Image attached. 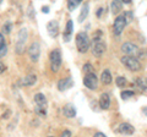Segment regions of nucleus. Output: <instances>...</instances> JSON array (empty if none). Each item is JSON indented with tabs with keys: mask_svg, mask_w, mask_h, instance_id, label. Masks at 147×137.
I'll use <instances>...</instances> for the list:
<instances>
[{
	"mask_svg": "<svg viewBox=\"0 0 147 137\" xmlns=\"http://www.w3.org/2000/svg\"><path fill=\"white\" fill-rule=\"evenodd\" d=\"M105 49H107V45H105L104 40H103V34L99 30L96 32L93 40H92V54L94 56H100L103 55Z\"/></svg>",
	"mask_w": 147,
	"mask_h": 137,
	"instance_id": "obj_1",
	"label": "nucleus"
},
{
	"mask_svg": "<svg viewBox=\"0 0 147 137\" xmlns=\"http://www.w3.org/2000/svg\"><path fill=\"white\" fill-rule=\"evenodd\" d=\"M75 42H76L77 50H79L80 53H86L87 50L90 49L91 42H90L88 36H87V33H85V32H80V33L76 34Z\"/></svg>",
	"mask_w": 147,
	"mask_h": 137,
	"instance_id": "obj_2",
	"label": "nucleus"
},
{
	"mask_svg": "<svg viewBox=\"0 0 147 137\" xmlns=\"http://www.w3.org/2000/svg\"><path fill=\"white\" fill-rule=\"evenodd\" d=\"M27 38H28V32H27V28H22L20 30L17 34V42L15 44V50L18 55L24 54L25 52V48H26V42H27Z\"/></svg>",
	"mask_w": 147,
	"mask_h": 137,
	"instance_id": "obj_3",
	"label": "nucleus"
},
{
	"mask_svg": "<svg viewBox=\"0 0 147 137\" xmlns=\"http://www.w3.org/2000/svg\"><path fill=\"white\" fill-rule=\"evenodd\" d=\"M50 68L53 72H58L61 66V53L59 49H54L50 53Z\"/></svg>",
	"mask_w": 147,
	"mask_h": 137,
	"instance_id": "obj_4",
	"label": "nucleus"
},
{
	"mask_svg": "<svg viewBox=\"0 0 147 137\" xmlns=\"http://www.w3.org/2000/svg\"><path fill=\"white\" fill-rule=\"evenodd\" d=\"M120 60L129 70H131V71H140L141 70V62L139 61V59L135 56H126L125 55V56H123Z\"/></svg>",
	"mask_w": 147,
	"mask_h": 137,
	"instance_id": "obj_5",
	"label": "nucleus"
},
{
	"mask_svg": "<svg viewBox=\"0 0 147 137\" xmlns=\"http://www.w3.org/2000/svg\"><path fill=\"white\" fill-rule=\"evenodd\" d=\"M139 50H140L139 47L132 42H126V43H124L121 45V52L124 54H126V56H135L136 58Z\"/></svg>",
	"mask_w": 147,
	"mask_h": 137,
	"instance_id": "obj_6",
	"label": "nucleus"
},
{
	"mask_svg": "<svg viewBox=\"0 0 147 137\" xmlns=\"http://www.w3.org/2000/svg\"><path fill=\"white\" fill-rule=\"evenodd\" d=\"M28 55L31 58V60L33 62H37L39 60V55H40V45L39 42H33L31 43L30 48H28Z\"/></svg>",
	"mask_w": 147,
	"mask_h": 137,
	"instance_id": "obj_7",
	"label": "nucleus"
},
{
	"mask_svg": "<svg viewBox=\"0 0 147 137\" xmlns=\"http://www.w3.org/2000/svg\"><path fill=\"white\" fill-rule=\"evenodd\" d=\"M84 85L86 86L87 88H90L92 91L97 89V87H98V79H97V76H96L93 72H92V74H87L84 77Z\"/></svg>",
	"mask_w": 147,
	"mask_h": 137,
	"instance_id": "obj_8",
	"label": "nucleus"
},
{
	"mask_svg": "<svg viewBox=\"0 0 147 137\" xmlns=\"http://www.w3.org/2000/svg\"><path fill=\"white\" fill-rule=\"evenodd\" d=\"M125 26H126V22H125V20H124V16L119 15L115 19V21H114V33H115L117 36L123 33Z\"/></svg>",
	"mask_w": 147,
	"mask_h": 137,
	"instance_id": "obj_9",
	"label": "nucleus"
},
{
	"mask_svg": "<svg viewBox=\"0 0 147 137\" xmlns=\"http://www.w3.org/2000/svg\"><path fill=\"white\" fill-rule=\"evenodd\" d=\"M47 31L52 38H55L59 33V24L57 20H52L47 24Z\"/></svg>",
	"mask_w": 147,
	"mask_h": 137,
	"instance_id": "obj_10",
	"label": "nucleus"
},
{
	"mask_svg": "<svg viewBox=\"0 0 147 137\" xmlns=\"http://www.w3.org/2000/svg\"><path fill=\"white\" fill-rule=\"evenodd\" d=\"M118 132L121 135H132L135 132V129H134V126L127 124V122H123V124L119 125Z\"/></svg>",
	"mask_w": 147,
	"mask_h": 137,
	"instance_id": "obj_11",
	"label": "nucleus"
},
{
	"mask_svg": "<svg viewBox=\"0 0 147 137\" xmlns=\"http://www.w3.org/2000/svg\"><path fill=\"white\" fill-rule=\"evenodd\" d=\"M72 85H74V82H72L71 77H66V79H61L60 81H59L58 88H59V91L64 92V91H66V89H69L70 87H72Z\"/></svg>",
	"mask_w": 147,
	"mask_h": 137,
	"instance_id": "obj_12",
	"label": "nucleus"
},
{
	"mask_svg": "<svg viewBox=\"0 0 147 137\" xmlns=\"http://www.w3.org/2000/svg\"><path fill=\"white\" fill-rule=\"evenodd\" d=\"M99 107L100 109H103V110H107L109 109L110 107V98L107 93H102L99 97Z\"/></svg>",
	"mask_w": 147,
	"mask_h": 137,
	"instance_id": "obj_13",
	"label": "nucleus"
},
{
	"mask_svg": "<svg viewBox=\"0 0 147 137\" xmlns=\"http://www.w3.org/2000/svg\"><path fill=\"white\" fill-rule=\"evenodd\" d=\"M63 111H64V115H65L66 118H74L76 115V108L71 103L66 104V105L63 108Z\"/></svg>",
	"mask_w": 147,
	"mask_h": 137,
	"instance_id": "obj_14",
	"label": "nucleus"
},
{
	"mask_svg": "<svg viewBox=\"0 0 147 137\" xmlns=\"http://www.w3.org/2000/svg\"><path fill=\"white\" fill-rule=\"evenodd\" d=\"M34 103L37 104V107L40 108H45L47 107V98L43 93H37L34 95Z\"/></svg>",
	"mask_w": 147,
	"mask_h": 137,
	"instance_id": "obj_15",
	"label": "nucleus"
},
{
	"mask_svg": "<svg viewBox=\"0 0 147 137\" xmlns=\"http://www.w3.org/2000/svg\"><path fill=\"white\" fill-rule=\"evenodd\" d=\"M37 82V76L36 75H27L25 76L24 79L21 80V85L22 86H32V85H34Z\"/></svg>",
	"mask_w": 147,
	"mask_h": 137,
	"instance_id": "obj_16",
	"label": "nucleus"
},
{
	"mask_svg": "<svg viewBox=\"0 0 147 137\" xmlns=\"http://www.w3.org/2000/svg\"><path fill=\"white\" fill-rule=\"evenodd\" d=\"M88 10H90V5L87 3H85L84 5H82L81 12H80V15H79V22H80V24H82V22L86 20L87 15H88Z\"/></svg>",
	"mask_w": 147,
	"mask_h": 137,
	"instance_id": "obj_17",
	"label": "nucleus"
},
{
	"mask_svg": "<svg viewBox=\"0 0 147 137\" xmlns=\"http://www.w3.org/2000/svg\"><path fill=\"white\" fill-rule=\"evenodd\" d=\"M110 9H112V13L117 15V13H119V12L121 11V9H123V3L120 1V0H115V1H112V3H110Z\"/></svg>",
	"mask_w": 147,
	"mask_h": 137,
	"instance_id": "obj_18",
	"label": "nucleus"
},
{
	"mask_svg": "<svg viewBox=\"0 0 147 137\" xmlns=\"http://www.w3.org/2000/svg\"><path fill=\"white\" fill-rule=\"evenodd\" d=\"M100 81H102V83H104V85L112 83V75H110L109 70H104L102 72V75H100Z\"/></svg>",
	"mask_w": 147,
	"mask_h": 137,
	"instance_id": "obj_19",
	"label": "nucleus"
},
{
	"mask_svg": "<svg viewBox=\"0 0 147 137\" xmlns=\"http://www.w3.org/2000/svg\"><path fill=\"white\" fill-rule=\"evenodd\" d=\"M7 53V47L5 44V38H4L3 33H0V58L5 56Z\"/></svg>",
	"mask_w": 147,
	"mask_h": 137,
	"instance_id": "obj_20",
	"label": "nucleus"
},
{
	"mask_svg": "<svg viewBox=\"0 0 147 137\" xmlns=\"http://www.w3.org/2000/svg\"><path fill=\"white\" fill-rule=\"evenodd\" d=\"M80 4H81V0H70V1H67V9L70 11H74Z\"/></svg>",
	"mask_w": 147,
	"mask_h": 137,
	"instance_id": "obj_21",
	"label": "nucleus"
},
{
	"mask_svg": "<svg viewBox=\"0 0 147 137\" xmlns=\"http://www.w3.org/2000/svg\"><path fill=\"white\" fill-rule=\"evenodd\" d=\"M123 16H124V20H125L126 25L130 24V22L134 20V13H132V11H125L123 13Z\"/></svg>",
	"mask_w": 147,
	"mask_h": 137,
	"instance_id": "obj_22",
	"label": "nucleus"
},
{
	"mask_svg": "<svg viewBox=\"0 0 147 137\" xmlns=\"http://www.w3.org/2000/svg\"><path fill=\"white\" fill-rule=\"evenodd\" d=\"M136 83L141 88V91H146V81H145V79H141V77L136 79Z\"/></svg>",
	"mask_w": 147,
	"mask_h": 137,
	"instance_id": "obj_23",
	"label": "nucleus"
},
{
	"mask_svg": "<svg viewBox=\"0 0 147 137\" xmlns=\"http://www.w3.org/2000/svg\"><path fill=\"white\" fill-rule=\"evenodd\" d=\"M72 31H74V26H72V21H71V20H69V21H67V24H66V31H65V33H64V34H67V36H71V33H72Z\"/></svg>",
	"mask_w": 147,
	"mask_h": 137,
	"instance_id": "obj_24",
	"label": "nucleus"
},
{
	"mask_svg": "<svg viewBox=\"0 0 147 137\" xmlns=\"http://www.w3.org/2000/svg\"><path fill=\"white\" fill-rule=\"evenodd\" d=\"M120 95H121L123 99H127V98H130V97H134L135 93L132 92V91H123Z\"/></svg>",
	"mask_w": 147,
	"mask_h": 137,
	"instance_id": "obj_25",
	"label": "nucleus"
},
{
	"mask_svg": "<svg viewBox=\"0 0 147 137\" xmlns=\"http://www.w3.org/2000/svg\"><path fill=\"white\" fill-rule=\"evenodd\" d=\"M115 82H117V85L119 86V87H124V86L126 85V79H125V77H121V76H119L118 79L115 80Z\"/></svg>",
	"mask_w": 147,
	"mask_h": 137,
	"instance_id": "obj_26",
	"label": "nucleus"
},
{
	"mask_svg": "<svg viewBox=\"0 0 147 137\" xmlns=\"http://www.w3.org/2000/svg\"><path fill=\"white\" fill-rule=\"evenodd\" d=\"M34 111L37 114H39L40 116H44V115H47V110H45V108H40V107H36L34 109Z\"/></svg>",
	"mask_w": 147,
	"mask_h": 137,
	"instance_id": "obj_27",
	"label": "nucleus"
},
{
	"mask_svg": "<svg viewBox=\"0 0 147 137\" xmlns=\"http://www.w3.org/2000/svg\"><path fill=\"white\" fill-rule=\"evenodd\" d=\"M85 72H86V75L87 74H92V70H93V67H92L91 64H86V65H84V68H82Z\"/></svg>",
	"mask_w": 147,
	"mask_h": 137,
	"instance_id": "obj_28",
	"label": "nucleus"
},
{
	"mask_svg": "<svg viewBox=\"0 0 147 137\" xmlns=\"http://www.w3.org/2000/svg\"><path fill=\"white\" fill-rule=\"evenodd\" d=\"M10 30H11V28H10V22H7L6 25L3 26V32H4V33H6V34L10 33Z\"/></svg>",
	"mask_w": 147,
	"mask_h": 137,
	"instance_id": "obj_29",
	"label": "nucleus"
},
{
	"mask_svg": "<svg viewBox=\"0 0 147 137\" xmlns=\"http://www.w3.org/2000/svg\"><path fill=\"white\" fill-rule=\"evenodd\" d=\"M61 137H71V132L69 131V130H65L61 134Z\"/></svg>",
	"mask_w": 147,
	"mask_h": 137,
	"instance_id": "obj_30",
	"label": "nucleus"
},
{
	"mask_svg": "<svg viewBox=\"0 0 147 137\" xmlns=\"http://www.w3.org/2000/svg\"><path fill=\"white\" fill-rule=\"evenodd\" d=\"M103 11H104V9L103 7H99L98 10H97V17H100V15H102Z\"/></svg>",
	"mask_w": 147,
	"mask_h": 137,
	"instance_id": "obj_31",
	"label": "nucleus"
},
{
	"mask_svg": "<svg viewBox=\"0 0 147 137\" xmlns=\"http://www.w3.org/2000/svg\"><path fill=\"white\" fill-rule=\"evenodd\" d=\"M94 137H107V136H105V135L103 134V132H96Z\"/></svg>",
	"mask_w": 147,
	"mask_h": 137,
	"instance_id": "obj_32",
	"label": "nucleus"
},
{
	"mask_svg": "<svg viewBox=\"0 0 147 137\" xmlns=\"http://www.w3.org/2000/svg\"><path fill=\"white\" fill-rule=\"evenodd\" d=\"M42 11H43L44 13H48V12H49V7H48V6H43V7H42Z\"/></svg>",
	"mask_w": 147,
	"mask_h": 137,
	"instance_id": "obj_33",
	"label": "nucleus"
},
{
	"mask_svg": "<svg viewBox=\"0 0 147 137\" xmlns=\"http://www.w3.org/2000/svg\"><path fill=\"white\" fill-rule=\"evenodd\" d=\"M4 70H5V66H4V64H3V62H0V74H1Z\"/></svg>",
	"mask_w": 147,
	"mask_h": 137,
	"instance_id": "obj_34",
	"label": "nucleus"
},
{
	"mask_svg": "<svg viewBox=\"0 0 147 137\" xmlns=\"http://www.w3.org/2000/svg\"><path fill=\"white\" fill-rule=\"evenodd\" d=\"M49 137H53V136H49Z\"/></svg>",
	"mask_w": 147,
	"mask_h": 137,
	"instance_id": "obj_35",
	"label": "nucleus"
}]
</instances>
